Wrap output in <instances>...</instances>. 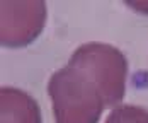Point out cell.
<instances>
[{"label": "cell", "mask_w": 148, "mask_h": 123, "mask_svg": "<svg viewBox=\"0 0 148 123\" xmlns=\"http://www.w3.org/2000/svg\"><path fill=\"white\" fill-rule=\"evenodd\" d=\"M46 21L45 2H3L2 43L5 46L29 45L41 32Z\"/></svg>", "instance_id": "cell-2"}, {"label": "cell", "mask_w": 148, "mask_h": 123, "mask_svg": "<svg viewBox=\"0 0 148 123\" xmlns=\"http://www.w3.org/2000/svg\"><path fill=\"white\" fill-rule=\"evenodd\" d=\"M0 109V123H43L39 104L17 87H2Z\"/></svg>", "instance_id": "cell-3"}, {"label": "cell", "mask_w": 148, "mask_h": 123, "mask_svg": "<svg viewBox=\"0 0 148 123\" xmlns=\"http://www.w3.org/2000/svg\"><path fill=\"white\" fill-rule=\"evenodd\" d=\"M128 62L107 43H85L48 82L56 123H97L106 108H116L126 92Z\"/></svg>", "instance_id": "cell-1"}, {"label": "cell", "mask_w": 148, "mask_h": 123, "mask_svg": "<svg viewBox=\"0 0 148 123\" xmlns=\"http://www.w3.org/2000/svg\"><path fill=\"white\" fill-rule=\"evenodd\" d=\"M106 123H148V109L134 104H121L111 111Z\"/></svg>", "instance_id": "cell-4"}]
</instances>
